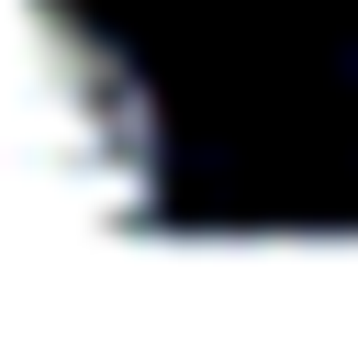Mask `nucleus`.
I'll list each match as a JSON object with an SVG mask.
<instances>
[{
    "mask_svg": "<svg viewBox=\"0 0 358 347\" xmlns=\"http://www.w3.org/2000/svg\"><path fill=\"white\" fill-rule=\"evenodd\" d=\"M157 213V101L78 0H0V246Z\"/></svg>",
    "mask_w": 358,
    "mask_h": 347,
    "instance_id": "nucleus-1",
    "label": "nucleus"
}]
</instances>
